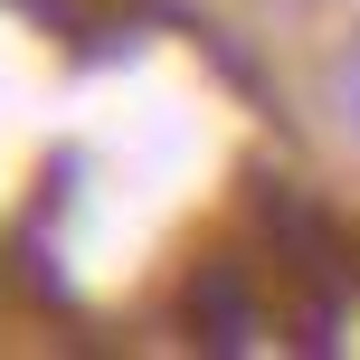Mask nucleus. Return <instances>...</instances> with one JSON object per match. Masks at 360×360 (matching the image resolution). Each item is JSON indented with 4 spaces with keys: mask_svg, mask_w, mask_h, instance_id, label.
<instances>
[{
    "mask_svg": "<svg viewBox=\"0 0 360 360\" xmlns=\"http://www.w3.org/2000/svg\"><path fill=\"white\" fill-rule=\"evenodd\" d=\"M256 228H266V266H275V285L294 294V313H304V323H332L342 294H351V275H360L342 218H332L323 199L266 180V190H256Z\"/></svg>",
    "mask_w": 360,
    "mask_h": 360,
    "instance_id": "obj_1",
    "label": "nucleus"
},
{
    "mask_svg": "<svg viewBox=\"0 0 360 360\" xmlns=\"http://www.w3.org/2000/svg\"><path fill=\"white\" fill-rule=\"evenodd\" d=\"M180 323H190V342H209V351H247L256 332H266L256 266L247 256H199L190 285H180Z\"/></svg>",
    "mask_w": 360,
    "mask_h": 360,
    "instance_id": "obj_2",
    "label": "nucleus"
},
{
    "mask_svg": "<svg viewBox=\"0 0 360 360\" xmlns=\"http://www.w3.org/2000/svg\"><path fill=\"white\" fill-rule=\"evenodd\" d=\"M342 114H351V133H360V48L342 57Z\"/></svg>",
    "mask_w": 360,
    "mask_h": 360,
    "instance_id": "obj_3",
    "label": "nucleus"
}]
</instances>
